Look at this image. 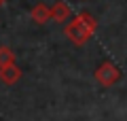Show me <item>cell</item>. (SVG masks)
Instances as JSON below:
<instances>
[{
    "mask_svg": "<svg viewBox=\"0 0 127 121\" xmlns=\"http://www.w3.org/2000/svg\"><path fill=\"white\" fill-rule=\"evenodd\" d=\"M0 76H2V81L11 83V81L15 79V70H13V66H4V68H2V72H0Z\"/></svg>",
    "mask_w": 127,
    "mask_h": 121,
    "instance_id": "obj_1",
    "label": "cell"
}]
</instances>
